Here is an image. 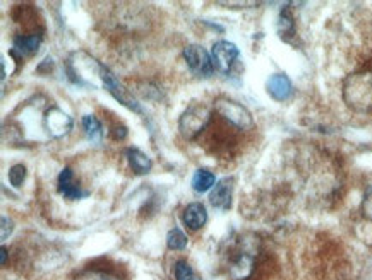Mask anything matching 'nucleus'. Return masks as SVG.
<instances>
[{
    "label": "nucleus",
    "instance_id": "obj_3",
    "mask_svg": "<svg viewBox=\"0 0 372 280\" xmlns=\"http://www.w3.org/2000/svg\"><path fill=\"white\" fill-rule=\"evenodd\" d=\"M214 111L237 130L248 132V130L254 128V118L249 109L242 106L237 101L230 99V97H216L214 99Z\"/></svg>",
    "mask_w": 372,
    "mask_h": 280
},
{
    "label": "nucleus",
    "instance_id": "obj_23",
    "mask_svg": "<svg viewBox=\"0 0 372 280\" xmlns=\"http://www.w3.org/2000/svg\"><path fill=\"white\" fill-rule=\"evenodd\" d=\"M362 214H364V217L372 221V186H371V188H367L366 195H364Z\"/></svg>",
    "mask_w": 372,
    "mask_h": 280
},
{
    "label": "nucleus",
    "instance_id": "obj_15",
    "mask_svg": "<svg viewBox=\"0 0 372 280\" xmlns=\"http://www.w3.org/2000/svg\"><path fill=\"white\" fill-rule=\"evenodd\" d=\"M125 157H127L129 166H131V169L137 176H144V174L151 171L153 161L149 159V156H146L141 149L129 147L127 151H125Z\"/></svg>",
    "mask_w": 372,
    "mask_h": 280
},
{
    "label": "nucleus",
    "instance_id": "obj_21",
    "mask_svg": "<svg viewBox=\"0 0 372 280\" xmlns=\"http://www.w3.org/2000/svg\"><path fill=\"white\" fill-rule=\"evenodd\" d=\"M175 279L177 280H197L196 274H194L192 267L187 262L180 260L175 263Z\"/></svg>",
    "mask_w": 372,
    "mask_h": 280
},
{
    "label": "nucleus",
    "instance_id": "obj_17",
    "mask_svg": "<svg viewBox=\"0 0 372 280\" xmlns=\"http://www.w3.org/2000/svg\"><path fill=\"white\" fill-rule=\"evenodd\" d=\"M83 128H84V133H86L88 140H90L91 144H100V142H102L103 127L95 115L83 116Z\"/></svg>",
    "mask_w": 372,
    "mask_h": 280
},
{
    "label": "nucleus",
    "instance_id": "obj_19",
    "mask_svg": "<svg viewBox=\"0 0 372 280\" xmlns=\"http://www.w3.org/2000/svg\"><path fill=\"white\" fill-rule=\"evenodd\" d=\"M189 245V239L185 236V233L179 227H173V229L168 231L167 234V246L170 250L173 251H182L187 248Z\"/></svg>",
    "mask_w": 372,
    "mask_h": 280
},
{
    "label": "nucleus",
    "instance_id": "obj_27",
    "mask_svg": "<svg viewBox=\"0 0 372 280\" xmlns=\"http://www.w3.org/2000/svg\"><path fill=\"white\" fill-rule=\"evenodd\" d=\"M0 262H2V265H6L7 262V250L4 248V246H2V260H0Z\"/></svg>",
    "mask_w": 372,
    "mask_h": 280
},
{
    "label": "nucleus",
    "instance_id": "obj_6",
    "mask_svg": "<svg viewBox=\"0 0 372 280\" xmlns=\"http://www.w3.org/2000/svg\"><path fill=\"white\" fill-rule=\"evenodd\" d=\"M256 269V251L245 243L240 250L236 251L228 263V274L232 280H248Z\"/></svg>",
    "mask_w": 372,
    "mask_h": 280
},
{
    "label": "nucleus",
    "instance_id": "obj_24",
    "mask_svg": "<svg viewBox=\"0 0 372 280\" xmlns=\"http://www.w3.org/2000/svg\"><path fill=\"white\" fill-rule=\"evenodd\" d=\"M0 222H2V234H0V239H2V241H6V239L12 234V231H14V221H12L11 217L2 216Z\"/></svg>",
    "mask_w": 372,
    "mask_h": 280
},
{
    "label": "nucleus",
    "instance_id": "obj_5",
    "mask_svg": "<svg viewBox=\"0 0 372 280\" xmlns=\"http://www.w3.org/2000/svg\"><path fill=\"white\" fill-rule=\"evenodd\" d=\"M102 83H103V87L107 89V91L110 92V95L115 97V99L119 101L120 104H124L125 108L137 113V115H141V113H143V108H141L139 101L136 99L134 95H132V92L129 91V89L125 87L124 84L120 83V80L117 79V77L113 75L107 67H103Z\"/></svg>",
    "mask_w": 372,
    "mask_h": 280
},
{
    "label": "nucleus",
    "instance_id": "obj_20",
    "mask_svg": "<svg viewBox=\"0 0 372 280\" xmlns=\"http://www.w3.org/2000/svg\"><path fill=\"white\" fill-rule=\"evenodd\" d=\"M26 180V166L23 164H14L9 169V181L14 188H19Z\"/></svg>",
    "mask_w": 372,
    "mask_h": 280
},
{
    "label": "nucleus",
    "instance_id": "obj_7",
    "mask_svg": "<svg viewBox=\"0 0 372 280\" xmlns=\"http://www.w3.org/2000/svg\"><path fill=\"white\" fill-rule=\"evenodd\" d=\"M184 60L187 63L189 71L197 77H209L213 75L214 67L211 55L204 50L201 44H189L184 48Z\"/></svg>",
    "mask_w": 372,
    "mask_h": 280
},
{
    "label": "nucleus",
    "instance_id": "obj_18",
    "mask_svg": "<svg viewBox=\"0 0 372 280\" xmlns=\"http://www.w3.org/2000/svg\"><path fill=\"white\" fill-rule=\"evenodd\" d=\"M278 35L281 36V39L289 42L295 36V21L293 16L290 14L289 9H283L280 18H278Z\"/></svg>",
    "mask_w": 372,
    "mask_h": 280
},
{
    "label": "nucleus",
    "instance_id": "obj_2",
    "mask_svg": "<svg viewBox=\"0 0 372 280\" xmlns=\"http://www.w3.org/2000/svg\"><path fill=\"white\" fill-rule=\"evenodd\" d=\"M66 72L71 83L79 84V86L98 87L96 80H100V84L103 86V65L93 59L91 55H88L86 51H74L69 56L66 62Z\"/></svg>",
    "mask_w": 372,
    "mask_h": 280
},
{
    "label": "nucleus",
    "instance_id": "obj_8",
    "mask_svg": "<svg viewBox=\"0 0 372 280\" xmlns=\"http://www.w3.org/2000/svg\"><path fill=\"white\" fill-rule=\"evenodd\" d=\"M72 125H74V121H72L71 116L57 106L48 108L45 115H43V128L52 139L66 137L67 133H71Z\"/></svg>",
    "mask_w": 372,
    "mask_h": 280
},
{
    "label": "nucleus",
    "instance_id": "obj_4",
    "mask_svg": "<svg viewBox=\"0 0 372 280\" xmlns=\"http://www.w3.org/2000/svg\"><path fill=\"white\" fill-rule=\"evenodd\" d=\"M211 109L204 104H192L185 109L179 118V132L182 137L187 140L196 139L197 135L204 132V128L208 127L211 121Z\"/></svg>",
    "mask_w": 372,
    "mask_h": 280
},
{
    "label": "nucleus",
    "instance_id": "obj_16",
    "mask_svg": "<svg viewBox=\"0 0 372 280\" xmlns=\"http://www.w3.org/2000/svg\"><path fill=\"white\" fill-rule=\"evenodd\" d=\"M191 185L196 193H206L208 190H213V186L216 185V176L208 169H196Z\"/></svg>",
    "mask_w": 372,
    "mask_h": 280
},
{
    "label": "nucleus",
    "instance_id": "obj_11",
    "mask_svg": "<svg viewBox=\"0 0 372 280\" xmlns=\"http://www.w3.org/2000/svg\"><path fill=\"white\" fill-rule=\"evenodd\" d=\"M57 186H59V193L62 195L66 200H81V198L90 195L81 188V185L76 181V178H74V171H72L71 168H64L62 171H60Z\"/></svg>",
    "mask_w": 372,
    "mask_h": 280
},
{
    "label": "nucleus",
    "instance_id": "obj_13",
    "mask_svg": "<svg viewBox=\"0 0 372 280\" xmlns=\"http://www.w3.org/2000/svg\"><path fill=\"white\" fill-rule=\"evenodd\" d=\"M266 89H268L269 96L277 101H286L293 92V84L289 79V75L281 74H273L266 83Z\"/></svg>",
    "mask_w": 372,
    "mask_h": 280
},
{
    "label": "nucleus",
    "instance_id": "obj_10",
    "mask_svg": "<svg viewBox=\"0 0 372 280\" xmlns=\"http://www.w3.org/2000/svg\"><path fill=\"white\" fill-rule=\"evenodd\" d=\"M233 178H223V180L216 181L213 190L209 192V202L214 209L218 210H228L232 207L233 197Z\"/></svg>",
    "mask_w": 372,
    "mask_h": 280
},
{
    "label": "nucleus",
    "instance_id": "obj_25",
    "mask_svg": "<svg viewBox=\"0 0 372 280\" xmlns=\"http://www.w3.org/2000/svg\"><path fill=\"white\" fill-rule=\"evenodd\" d=\"M129 130L124 127V125H117V127L112 128V137L115 140H124L125 137H127Z\"/></svg>",
    "mask_w": 372,
    "mask_h": 280
},
{
    "label": "nucleus",
    "instance_id": "obj_14",
    "mask_svg": "<svg viewBox=\"0 0 372 280\" xmlns=\"http://www.w3.org/2000/svg\"><path fill=\"white\" fill-rule=\"evenodd\" d=\"M42 35H24V36H16L14 44H12V54H19V56H31L42 47Z\"/></svg>",
    "mask_w": 372,
    "mask_h": 280
},
{
    "label": "nucleus",
    "instance_id": "obj_9",
    "mask_svg": "<svg viewBox=\"0 0 372 280\" xmlns=\"http://www.w3.org/2000/svg\"><path fill=\"white\" fill-rule=\"evenodd\" d=\"M238 59V48L232 42H216L211 48V60L214 71L228 75L233 63Z\"/></svg>",
    "mask_w": 372,
    "mask_h": 280
},
{
    "label": "nucleus",
    "instance_id": "obj_22",
    "mask_svg": "<svg viewBox=\"0 0 372 280\" xmlns=\"http://www.w3.org/2000/svg\"><path fill=\"white\" fill-rule=\"evenodd\" d=\"M76 280H117L115 277H112V275L108 274H103V272H95V270H88V272H83V274H79Z\"/></svg>",
    "mask_w": 372,
    "mask_h": 280
},
{
    "label": "nucleus",
    "instance_id": "obj_12",
    "mask_svg": "<svg viewBox=\"0 0 372 280\" xmlns=\"http://www.w3.org/2000/svg\"><path fill=\"white\" fill-rule=\"evenodd\" d=\"M182 222L191 231L203 229L206 222H208V210L201 202H192L182 212Z\"/></svg>",
    "mask_w": 372,
    "mask_h": 280
},
{
    "label": "nucleus",
    "instance_id": "obj_1",
    "mask_svg": "<svg viewBox=\"0 0 372 280\" xmlns=\"http://www.w3.org/2000/svg\"><path fill=\"white\" fill-rule=\"evenodd\" d=\"M343 101L361 113L372 111V67L354 72L343 83Z\"/></svg>",
    "mask_w": 372,
    "mask_h": 280
},
{
    "label": "nucleus",
    "instance_id": "obj_26",
    "mask_svg": "<svg viewBox=\"0 0 372 280\" xmlns=\"http://www.w3.org/2000/svg\"><path fill=\"white\" fill-rule=\"evenodd\" d=\"M225 7H256L257 2H220Z\"/></svg>",
    "mask_w": 372,
    "mask_h": 280
}]
</instances>
